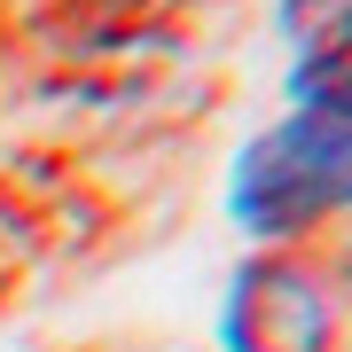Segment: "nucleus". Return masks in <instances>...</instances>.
Masks as SVG:
<instances>
[{
	"label": "nucleus",
	"instance_id": "nucleus-4",
	"mask_svg": "<svg viewBox=\"0 0 352 352\" xmlns=\"http://www.w3.org/2000/svg\"><path fill=\"white\" fill-rule=\"evenodd\" d=\"M289 94H298V110H321V118H352V55H344V63H298Z\"/></svg>",
	"mask_w": 352,
	"mask_h": 352
},
{
	"label": "nucleus",
	"instance_id": "nucleus-1",
	"mask_svg": "<svg viewBox=\"0 0 352 352\" xmlns=\"http://www.w3.org/2000/svg\"><path fill=\"white\" fill-rule=\"evenodd\" d=\"M227 212H235V227L258 235V243H289V235H305V227L352 212V118L298 110V118H282V126H266L251 149L235 157Z\"/></svg>",
	"mask_w": 352,
	"mask_h": 352
},
{
	"label": "nucleus",
	"instance_id": "nucleus-3",
	"mask_svg": "<svg viewBox=\"0 0 352 352\" xmlns=\"http://www.w3.org/2000/svg\"><path fill=\"white\" fill-rule=\"evenodd\" d=\"M282 32L305 63H344L352 55V0H282Z\"/></svg>",
	"mask_w": 352,
	"mask_h": 352
},
{
	"label": "nucleus",
	"instance_id": "nucleus-2",
	"mask_svg": "<svg viewBox=\"0 0 352 352\" xmlns=\"http://www.w3.org/2000/svg\"><path fill=\"white\" fill-rule=\"evenodd\" d=\"M219 344L227 352H329L337 344V298H329V282L305 258L258 251L227 282Z\"/></svg>",
	"mask_w": 352,
	"mask_h": 352
}]
</instances>
